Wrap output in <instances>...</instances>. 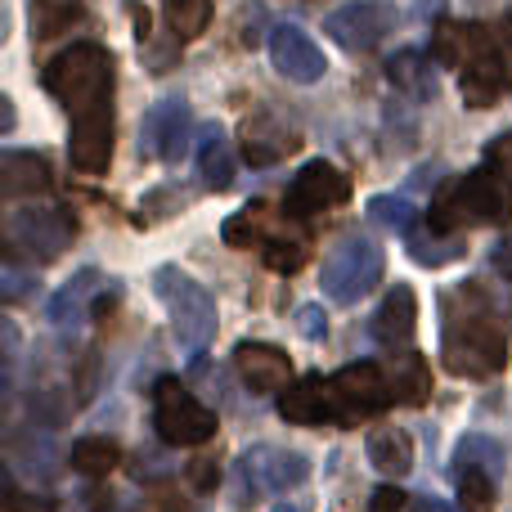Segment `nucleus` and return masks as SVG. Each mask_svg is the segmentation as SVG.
<instances>
[{"label":"nucleus","instance_id":"41","mask_svg":"<svg viewBox=\"0 0 512 512\" xmlns=\"http://www.w3.org/2000/svg\"><path fill=\"white\" fill-rule=\"evenodd\" d=\"M490 265H495V274H504L512 283V234H504V239L490 248Z\"/></svg>","mask_w":512,"mask_h":512},{"label":"nucleus","instance_id":"40","mask_svg":"<svg viewBox=\"0 0 512 512\" xmlns=\"http://www.w3.org/2000/svg\"><path fill=\"white\" fill-rule=\"evenodd\" d=\"M301 333H306L310 337V342H324V337H328V319H324V310H319V306H301Z\"/></svg>","mask_w":512,"mask_h":512},{"label":"nucleus","instance_id":"4","mask_svg":"<svg viewBox=\"0 0 512 512\" xmlns=\"http://www.w3.org/2000/svg\"><path fill=\"white\" fill-rule=\"evenodd\" d=\"M153 292H158L162 310L171 319L180 351L185 355H203L216 342V301L194 274H185L180 265H162L153 274Z\"/></svg>","mask_w":512,"mask_h":512},{"label":"nucleus","instance_id":"26","mask_svg":"<svg viewBox=\"0 0 512 512\" xmlns=\"http://www.w3.org/2000/svg\"><path fill=\"white\" fill-rule=\"evenodd\" d=\"M391 400L396 405H427V396H432V369H427L423 355H400L396 364H391Z\"/></svg>","mask_w":512,"mask_h":512},{"label":"nucleus","instance_id":"31","mask_svg":"<svg viewBox=\"0 0 512 512\" xmlns=\"http://www.w3.org/2000/svg\"><path fill=\"white\" fill-rule=\"evenodd\" d=\"M225 243L230 248H265V239H270V230H265V203H252V207H243L239 216H230L225 221Z\"/></svg>","mask_w":512,"mask_h":512},{"label":"nucleus","instance_id":"35","mask_svg":"<svg viewBox=\"0 0 512 512\" xmlns=\"http://www.w3.org/2000/svg\"><path fill=\"white\" fill-rule=\"evenodd\" d=\"M261 252H265V265H270L274 274H297L301 265H306V243H301V239H283V234H270Z\"/></svg>","mask_w":512,"mask_h":512},{"label":"nucleus","instance_id":"46","mask_svg":"<svg viewBox=\"0 0 512 512\" xmlns=\"http://www.w3.org/2000/svg\"><path fill=\"white\" fill-rule=\"evenodd\" d=\"M0 131H14V104H9V99H0Z\"/></svg>","mask_w":512,"mask_h":512},{"label":"nucleus","instance_id":"2","mask_svg":"<svg viewBox=\"0 0 512 512\" xmlns=\"http://www.w3.org/2000/svg\"><path fill=\"white\" fill-rule=\"evenodd\" d=\"M41 81L72 117L113 108V54L95 41H77L72 50L54 54V59L45 63Z\"/></svg>","mask_w":512,"mask_h":512},{"label":"nucleus","instance_id":"45","mask_svg":"<svg viewBox=\"0 0 512 512\" xmlns=\"http://www.w3.org/2000/svg\"><path fill=\"white\" fill-rule=\"evenodd\" d=\"M414 512H463V508H454V504H445V499H418Z\"/></svg>","mask_w":512,"mask_h":512},{"label":"nucleus","instance_id":"29","mask_svg":"<svg viewBox=\"0 0 512 512\" xmlns=\"http://www.w3.org/2000/svg\"><path fill=\"white\" fill-rule=\"evenodd\" d=\"M463 463H477V468H490L495 477H504L508 468V454L504 445L495 441V436H481V432H468L459 441V454H454V468H463Z\"/></svg>","mask_w":512,"mask_h":512},{"label":"nucleus","instance_id":"32","mask_svg":"<svg viewBox=\"0 0 512 512\" xmlns=\"http://www.w3.org/2000/svg\"><path fill=\"white\" fill-rule=\"evenodd\" d=\"M81 18V0H32V32L59 36L68 23Z\"/></svg>","mask_w":512,"mask_h":512},{"label":"nucleus","instance_id":"14","mask_svg":"<svg viewBox=\"0 0 512 512\" xmlns=\"http://www.w3.org/2000/svg\"><path fill=\"white\" fill-rule=\"evenodd\" d=\"M68 158H72V167H77L81 176H104L108 162H113V108L72 117Z\"/></svg>","mask_w":512,"mask_h":512},{"label":"nucleus","instance_id":"34","mask_svg":"<svg viewBox=\"0 0 512 512\" xmlns=\"http://www.w3.org/2000/svg\"><path fill=\"white\" fill-rule=\"evenodd\" d=\"M207 18H212V0H167V23L180 41L207 32Z\"/></svg>","mask_w":512,"mask_h":512},{"label":"nucleus","instance_id":"16","mask_svg":"<svg viewBox=\"0 0 512 512\" xmlns=\"http://www.w3.org/2000/svg\"><path fill=\"white\" fill-rule=\"evenodd\" d=\"M279 418L283 423H297V427H319V423H337V409H333V382L310 373V378L292 382L279 400Z\"/></svg>","mask_w":512,"mask_h":512},{"label":"nucleus","instance_id":"18","mask_svg":"<svg viewBox=\"0 0 512 512\" xmlns=\"http://www.w3.org/2000/svg\"><path fill=\"white\" fill-rule=\"evenodd\" d=\"M486 50H495V41L481 23H441L432 32V59L445 63V68H468Z\"/></svg>","mask_w":512,"mask_h":512},{"label":"nucleus","instance_id":"33","mask_svg":"<svg viewBox=\"0 0 512 512\" xmlns=\"http://www.w3.org/2000/svg\"><path fill=\"white\" fill-rule=\"evenodd\" d=\"M409 256L418 265H445V261H459L463 256V239L454 234H409Z\"/></svg>","mask_w":512,"mask_h":512},{"label":"nucleus","instance_id":"19","mask_svg":"<svg viewBox=\"0 0 512 512\" xmlns=\"http://www.w3.org/2000/svg\"><path fill=\"white\" fill-rule=\"evenodd\" d=\"M292 149H297V135L283 122H274L270 113H256L243 122V158H248L252 167H270V162L288 158Z\"/></svg>","mask_w":512,"mask_h":512},{"label":"nucleus","instance_id":"43","mask_svg":"<svg viewBox=\"0 0 512 512\" xmlns=\"http://www.w3.org/2000/svg\"><path fill=\"white\" fill-rule=\"evenodd\" d=\"M405 508V495H400L396 486H382L378 495H373V512H400Z\"/></svg>","mask_w":512,"mask_h":512},{"label":"nucleus","instance_id":"15","mask_svg":"<svg viewBox=\"0 0 512 512\" xmlns=\"http://www.w3.org/2000/svg\"><path fill=\"white\" fill-rule=\"evenodd\" d=\"M234 369H239V378L248 382L256 396L292 387V360H288V351H279V346H270V342H243L239 351H234Z\"/></svg>","mask_w":512,"mask_h":512},{"label":"nucleus","instance_id":"9","mask_svg":"<svg viewBox=\"0 0 512 512\" xmlns=\"http://www.w3.org/2000/svg\"><path fill=\"white\" fill-rule=\"evenodd\" d=\"M328 382H333V409H337V423L342 427L378 418L382 409L391 405V378L373 360L346 364V369H337Z\"/></svg>","mask_w":512,"mask_h":512},{"label":"nucleus","instance_id":"5","mask_svg":"<svg viewBox=\"0 0 512 512\" xmlns=\"http://www.w3.org/2000/svg\"><path fill=\"white\" fill-rule=\"evenodd\" d=\"M310 477V459L297 450H274V445H252L234 459L230 472V499L234 508H252L265 495H288Z\"/></svg>","mask_w":512,"mask_h":512},{"label":"nucleus","instance_id":"8","mask_svg":"<svg viewBox=\"0 0 512 512\" xmlns=\"http://www.w3.org/2000/svg\"><path fill=\"white\" fill-rule=\"evenodd\" d=\"M9 252H27L32 261H54L72 239H77V216L68 207H14L5 221Z\"/></svg>","mask_w":512,"mask_h":512},{"label":"nucleus","instance_id":"39","mask_svg":"<svg viewBox=\"0 0 512 512\" xmlns=\"http://www.w3.org/2000/svg\"><path fill=\"white\" fill-rule=\"evenodd\" d=\"M0 512H54V508H50V504H41V499H32V495H23V490L5 486V499H0Z\"/></svg>","mask_w":512,"mask_h":512},{"label":"nucleus","instance_id":"22","mask_svg":"<svg viewBox=\"0 0 512 512\" xmlns=\"http://www.w3.org/2000/svg\"><path fill=\"white\" fill-rule=\"evenodd\" d=\"M50 185H54V176L41 153L9 149L5 158H0V189H5V198H32V194H45Z\"/></svg>","mask_w":512,"mask_h":512},{"label":"nucleus","instance_id":"3","mask_svg":"<svg viewBox=\"0 0 512 512\" xmlns=\"http://www.w3.org/2000/svg\"><path fill=\"white\" fill-rule=\"evenodd\" d=\"M512 212V185L495 167L459 176L432 198V230L459 234L468 225H504Z\"/></svg>","mask_w":512,"mask_h":512},{"label":"nucleus","instance_id":"11","mask_svg":"<svg viewBox=\"0 0 512 512\" xmlns=\"http://www.w3.org/2000/svg\"><path fill=\"white\" fill-rule=\"evenodd\" d=\"M391 23H396L391 5H378V0H351V5L333 9V14L324 18V32L333 36L342 50L364 54L391 32Z\"/></svg>","mask_w":512,"mask_h":512},{"label":"nucleus","instance_id":"20","mask_svg":"<svg viewBox=\"0 0 512 512\" xmlns=\"http://www.w3.org/2000/svg\"><path fill=\"white\" fill-rule=\"evenodd\" d=\"M414 324H418L414 288H409V283H396V288L387 292V301L378 306V315H373V342L405 346L409 337H414Z\"/></svg>","mask_w":512,"mask_h":512},{"label":"nucleus","instance_id":"12","mask_svg":"<svg viewBox=\"0 0 512 512\" xmlns=\"http://www.w3.org/2000/svg\"><path fill=\"white\" fill-rule=\"evenodd\" d=\"M189 104L185 99H158L140 122V153L158 162H180L189 144Z\"/></svg>","mask_w":512,"mask_h":512},{"label":"nucleus","instance_id":"6","mask_svg":"<svg viewBox=\"0 0 512 512\" xmlns=\"http://www.w3.org/2000/svg\"><path fill=\"white\" fill-rule=\"evenodd\" d=\"M382 265H387V256H382V248L369 239V234H346V239L324 256L319 288H324L328 301L355 306V301L369 297V292L382 283Z\"/></svg>","mask_w":512,"mask_h":512},{"label":"nucleus","instance_id":"1","mask_svg":"<svg viewBox=\"0 0 512 512\" xmlns=\"http://www.w3.org/2000/svg\"><path fill=\"white\" fill-rule=\"evenodd\" d=\"M508 324L499 297L486 283L468 279L459 288H450L441 297V360L450 373L459 378H490V373L504 369L508 360Z\"/></svg>","mask_w":512,"mask_h":512},{"label":"nucleus","instance_id":"23","mask_svg":"<svg viewBox=\"0 0 512 512\" xmlns=\"http://www.w3.org/2000/svg\"><path fill=\"white\" fill-rule=\"evenodd\" d=\"M198 176H203L207 189H230L234 185V153L230 140H225L221 126H203L198 135Z\"/></svg>","mask_w":512,"mask_h":512},{"label":"nucleus","instance_id":"10","mask_svg":"<svg viewBox=\"0 0 512 512\" xmlns=\"http://www.w3.org/2000/svg\"><path fill=\"white\" fill-rule=\"evenodd\" d=\"M351 198V180L333 167V162H306V167L292 176L288 194H283V212L297 216V221H310L319 212H333Z\"/></svg>","mask_w":512,"mask_h":512},{"label":"nucleus","instance_id":"21","mask_svg":"<svg viewBox=\"0 0 512 512\" xmlns=\"http://www.w3.org/2000/svg\"><path fill=\"white\" fill-rule=\"evenodd\" d=\"M508 90V63L495 50L477 54V59L463 68V104L468 108H495Z\"/></svg>","mask_w":512,"mask_h":512},{"label":"nucleus","instance_id":"25","mask_svg":"<svg viewBox=\"0 0 512 512\" xmlns=\"http://www.w3.org/2000/svg\"><path fill=\"white\" fill-rule=\"evenodd\" d=\"M369 463L382 472V477L400 481V477H409V468H414V445H409V436L400 432V427H382V432L369 436Z\"/></svg>","mask_w":512,"mask_h":512},{"label":"nucleus","instance_id":"30","mask_svg":"<svg viewBox=\"0 0 512 512\" xmlns=\"http://www.w3.org/2000/svg\"><path fill=\"white\" fill-rule=\"evenodd\" d=\"M369 216L378 225H387V230H396V234H414V225H418V207L409 203L405 194H378V198H369Z\"/></svg>","mask_w":512,"mask_h":512},{"label":"nucleus","instance_id":"42","mask_svg":"<svg viewBox=\"0 0 512 512\" xmlns=\"http://www.w3.org/2000/svg\"><path fill=\"white\" fill-rule=\"evenodd\" d=\"M189 481H194L198 490H212L216 486V463L212 459H194L189 463Z\"/></svg>","mask_w":512,"mask_h":512},{"label":"nucleus","instance_id":"48","mask_svg":"<svg viewBox=\"0 0 512 512\" xmlns=\"http://www.w3.org/2000/svg\"><path fill=\"white\" fill-rule=\"evenodd\" d=\"M504 27H508V32H504V36H508V41H512V14L504 18Z\"/></svg>","mask_w":512,"mask_h":512},{"label":"nucleus","instance_id":"7","mask_svg":"<svg viewBox=\"0 0 512 512\" xmlns=\"http://www.w3.org/2000/svg\"><path fill=\"white\" fill-rule=\"evenodd\" d=\"M153 427L167 445H207L216 436V414L180 378H158V387H153Z\"/></svg>","mask_w":512,"mask_h":512},{"label":"nucleus","instance_id":"13","mask_svg":"<svg viewBox=\"0 0 512 512\" xmlns=\"http://www.w3.org/2000/svg\"><path fill=\"white\" fill-rule=\"evenodd\" d=\"M270 59H274V68H279L288 81H297V86H315V81L328 72L324 50H319L297 23H279L270 32Z\"/></svg>","mask_w":512,"mask_h":512},{"label":"nucleus","instance_id":"28","mask_svg":"<svg viewBox=\"0 0 512 512\" xmlns=\"http://www.w3.org/2000/svg\"><path fill=\"white\" fill-rule=\"evenodd\" d=\"M454 481H459V508L463 512H490L495 508V472L490 468L463 463V468H454Z\"/></svg>","mask_w":512,"mask_h":512},{"label":"nucleus","instance_id":"38","mask_svg":"<svg viewBox=\"0 0 512 512\" xmlns=\"http://www.w3.org/2000/svg\"><path fill=\"white\" fill-rule=\"evenodd\" d=\"M486 167H495L499 176H504L508 185H512V131H508V135H499V140L486 149Z\"/></svg>","mask_w":512,"mask_h":512},{"label":"nucleus","instance_id":"24","mask_svg":"<svg viewBox=\"0 0 512 512\" xmlns=\"http://www.w3.org/2000/svg\"><path fill=\"white\" fill-rule=\"evenodd\" d=\"M436 59H427L423 50H400L396 59L387 63V81L396 90H405L409 99H432L436 95Z\"/></svg>","mask_w":512,"mask_h":512},{"label":"nucleus","instance_id":"44","mask_svg":"<svg viewBox=\"0 0 512 512\" xmlns=\"http://www.w3.org/2000/svg\"><path fill=\"white\" fill-rule=\"evenodd\" d=\"M113 306H117V292H99L90 310H95V319H108V315H113Z\"/></svg>","mask_w":512,"mask_h":512},{"label":"nucleus","instance_id":"47","mask_svg":"<svg viewBox=\"0 0 512 512\" xmlns=\"http://www.w3.org/2000/svg\"><path fill=\"white\" fill-rule=\"evenodd\" d=\"M270 512H306V508H297V504H279V508H270Z\"/></svg>","mask_w":512,"mask_h":512},{"label":"nucleus","instance_id":"27","mask_svg":"<svg viewBox=\"0 0 512 512\" xmlns=\"http://www.w3.org/2000/svg\"><path fill=\"white\" fill-rule=\"evenodd\" d=\"M68 459H72V472L99 481V477H108V472L122 463V450H117V441H108V436H81V441H72Z\"/></svg>","mask_w":512,"mask_h":512},{"label":"nucleus","instance_id":"36","mask_svg":"<svg viewBox=\"0 0 512 512\" xmlns=\"http://www.w3.org/2000/svg\"><path fill=\"white\" fill-rule=\"evenodd\" d=\"M27 292H36V274H23L14 261L0 270V297L5 301H18V297H27Z\"/></svg>","mask_w":512,"mask_h":512},{"label":"nucleus","instance_id":"17","mask_svg":"<svg viewBox=\"0 0 512 512\" xmlns=\"http://www.w3.org/2000/svg\"><path fill=\"white\" fill-rule=\"evenodd\" d=\"M95 288H99V270H95V265L77 270L50 301H45V319H50L59 333H77L81 319H86V306H95V297H90Z\"/></svg>","mask_w":512,"mask_h":512},{"label":"nucleus","instance_id":"37","mask_svg":"<svg viewBox=\"0 0 512 512\" xmlns=\"http://www.w3.org/2000/svg\"><path fill=\"white\" fill-rule=\"evenodd\" d=\"M131 512H185V504H180V495L171 486H153Z\"/></svg>","mask_w":512,"mask_h":512}]
</instances>
